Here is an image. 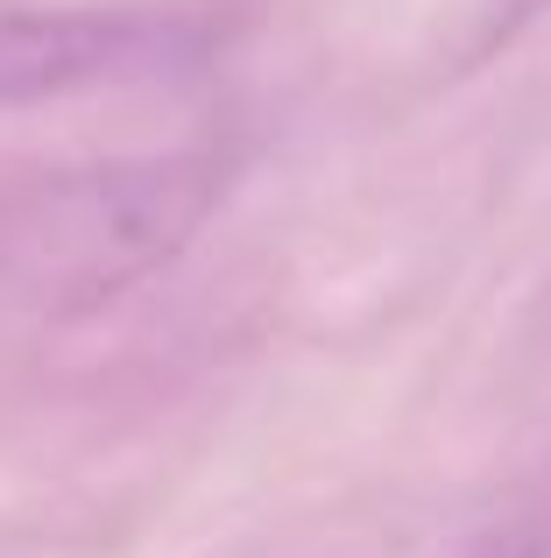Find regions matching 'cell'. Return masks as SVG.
Instances as JSON below:
<instances>
[{"instance_id":"obj_1","label":"cell","mask_w":551,"mask_h":558,"mask_svg":"<svg viewBox=\"0 0 551 558\" xmlns=\"http://www.w3.org/2000/svg\"><path fill=\"white\" fill-rule=\"evenodd\" d=\"M220 205V156L170 149L42 170L0 191V298L78 318L192 247Z\"/></svg>"},{"instance_id":"obj_2","label":"cell","mask_w":551,"mask_h":558,"mask_svg":"<svg viewBox=\"0 0 551 558\" xmlns=\"http://www.w3.org/2000/svg\"><path fill=\"white\" fill-rule=\"evenodd\" d=\"M198 57V28L149 8H36L0 14V107L127 85Z\"/></svg>"},{"instance_id":"obj_3","label":"cell","mask_w":551,"mask_h":558,"mask_svg":"<svg viewBox=\"0 0 551 558\" xmlns=\"http://www.w3.org/2000/svg\"><path fill=\"white\" fill-rule=\"evenodd\" d=\"M481 558H551V545H544L538 531H530V523H516V531L502 537V545H488Z\"/></svg>"},{"instance_id":"obj_4","label":"cell","mask_w":551,"mask_h":558,"mask_svg":"<svg viewBox=\"0 0 551 558\" xmlns=\"http://www.w3.org/2000/svg\"><path fill=\"white\" fill-rule=\"evenodd\" d=\"M524 523H530V531H538L544 545H551V481H544V495H538V502H530V517H524Z\"/></svg>"}]
</instances>
